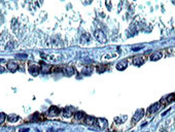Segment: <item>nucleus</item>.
Wrapping results in <instances>:
<instances>
[{
    "instance_id": "1",
    "label": "nucleus",
    "mask_w": 175,
    "mask_h": 132,
    "mask_svg": "<svg viewBox=\"0 0 175 132\" xmlns=\"http://www.w3.org/2000/svg\"><path fill=\"white\" fill-rule=\"evenodd\" d=\"M29 72L33 76H36L39 73V66L37 64H34V63H31V64L29 63Z\"/></svg>"
},
{
    "instance_id": "2",
    "label": "nucleus",
    "mask_w": 175,
    "mask_h": 132,
    "mask_svg": "<svg viewBox=\"0 0 175 132\" xmlns=\"http://www.w3.org/2000/svg\"><path fill=\"white\" fill-rule=\"evenodd\" d=\"M60 113H61V110H60L59 107H57V106H51L50 110H49V113H48V116H49L50 118L57 117Z\"/></svg>"
},
{
    "instance_id": "3",
    "label": "nucleus",
    "mask_w": 175,
    "mask_h": 132,
    "mask_svg": "<svg viewBox=\"0 0 175 132\" xmlns=\"http://www.w3.org/2000/svg\"><path fill=\"white\" fill-rule=\"evenodd\" d=\"M133 64L136 65V66H140L142 65L143 63L145 62V57L144 56H136V57H133Z\"/></svg>"
},
{
    "instance_id": "4",
    "label": "nucleus",
    "mask_w": 175,
    "mask_h": 132,
    "mask_svg": "<svg viewBox=\"0 0 175 132\" xmlns=\"http://www.w3.org/2000/svg\"><path fill=\"white\" fill-rule=\"evenodd\" d=\"M143 114H144V110H139V111H137V112L135 113V114H134L133 119H132V124L138 122L139 120L143 117Z\"/></svg>"
},
{
    "instance_id": "5",
    "label": "nucleus",
    "mask_w": 175,
    "mask_h": 132,
    "mask_svg": "<svg viewBox=\"0 0 175 132\" xmlns=\"http://www.w3.org/2000/svg\"><path fill=\"white\" fill-rule=\"evenodd\" d=\"M6 67H7V69H8L9 71H11V72H16V71L18 70V68H19L18 64H17L16 62H14V61H9V62L7 63Z\"/></svg>"
},
{
    "instance_id": "6",
    "label": "nucleus",
    "mask_w": 175,
    "mask_h": 132,
    "mask_svg": "<svg viewBox=\"0 0 175 132\" xmlns=\"http://www.w3.org/2000/svg\"><path fill=\"white\" fill-rule=\"evenodd\" d=\"M95 37H96L97 40L100 41V42H105V40H106V39H105V36H104V33L100 30L95 32Z\"/></svg>"
},
{
    "instance_id": "7",
    "label": "nucleus",
    "mask_w": 175,
    "mask_h": 132,
    "mask_svg": "<svg viewBox=\"0 0 175 132\" xmlns=\"http://www.w3.org/2000/svg\"><path fill=\"white\" fill-rule=\"evenodd\" d=\"M52 66L51 65H48V64H45V63H41V66H40V70H41V72L43 74H46V73H49L52 71Z\"/></svg>"
},
{
    "instance_id": "8",
    "label": "nucleus",
    "mask_w": 175,
    "mask_h": 132,
    "mask_svg": "<svg viewBox=\"0 0 175 132\" xmlns=\"http://www.w3.org/2000/svg\"><path fill=\"white\" fill-rule=\"evenodd\" d=\"M96 118H94V117H91V116H86L85 117V123L87 124V125H95L96 124Z\"/></svg>"
},
{
    "instance_id": "9",
    "label": "nucleus",
    "mask_w": 175,
    "mask_h": 132,
    "mask_svg": "<svg viewBox=\"0 0 175 132\" xmlns=\"http://www.w3.org/2000/svg\"><path fill=\"white\" fill-rule=\"evenodd\" d=\"M62 113H63V116L65 118H70L73 114V110L71 107H66V108H64V110L62 111Z\"/></svg>"
},
{
    "instance_id": "10",
    "label": "nucleus",
    "mask_w": 175,
    "mask_h": 132,
    "mask_svg": "<svg viewBox=\"0 0 175 132\" xmlns=\"http://www.w3.org/2000/svg\"><path fill=\"white\" fill-rule=\"evenodd\" d=\"M63 71L65 72V74H67V75H73L75 70H74V68L72 66H66L65 68H63ZM62 71V72H63Z\"/></svg>"
},
{
    "instance_id": "11",
    "label": "nucleus",
    "mask_w": 175,
    "mask_h": 132,
    "mask_svg": "<svg viewBox=\"0 0 175 132\" xmlns=\"http://www.w3.org/2000/svg\"><path fill=\"white\" fill-rule=\"evenodd\" d=\"M160 106H161V103L160 102H157V103H155V104H153L150 107H149V110H148V113H156L158 110L160 108Z\"/></svg>"
},
{
    "instance_id": "12",
    "label": "nucleus",
    "mask_w": 175,
    "mask_h": 132,
    "mask_svg": "<svg viewBox=\"0 0 175 132\" xmlns=\"http://www.w3.org/2000/svg\"><path fill=\"white\" fill-rule=\"evenodd\" d=\"M160 58H162V53H161V52H155V53L150 56V60H153V61L159 60Z\"/></svg>"
},
{
    "instance_id": "13",
    "label": "nucleus",
    "mask_w": 175,
    "mask_h": 132,
    "mask_svg": "<svg viewBox=\"0 0 175 132\" xmlns=\"http://www.w3.org/2000/svg\"><path fill=\"white\" fill-rule=\"evenodd\" d=\"M128 65V62L127 61H122L120 63H118V65H116V68H118L119 70H124L125 68L127 67Z\"/></svg>"
},
{
    "instance_id": "14",
    "label": "nucleus",
    "mask_w": 175,
    "mask_h": 132,
    "mask_svg": "<svg viewBox=\"0 0 175 132\" xmlns=\"http://www.w3.org/2000/svg\"><path fill=\"white\" fill-rule=\"evenodd\" d=\"M85 117L86 116H85V113L83 112H77V113H74V119L77 120V121H78V120H79V121H81V120H83Z\"/></svg>"
},
{
    "instance_id": "15",
    "label": "nucleus",
    "mask_w": 175,
    "mask_h": 132,
    "mask_svg": "<svg viewBox=\"0 0 175 132\" xmlns=\"http://www.w3.org/2000/svg\"><path fill=\"white\" fill-rule=\"evenodd\" d=\"M7 120H8V122H10V123L17 122L18 120H19V117H18L17 114H9V116H7Z\"/></svg>"
},
{
    "instance_id": "16",
    "label": "nucleus",
    "mask_w": 175,
    "mask_h": 132,
    "mask_svg": "<svg viewBox=\"0 0 175 132\" xmlns=\"http://www.w3.org/2000/svg\"><path fill=\"white\" fill-rule=\"evenodd\" d=\"M5 118H6V114L3 113H0V124H3L5 121Z\"/></svg>"
},
{
    "instance_id": "17",
    "label": "nucleus",
    "mask_w": 175,
    "mask_h": 132,
    "mask_svg": "<svg viewBox=\"0 0 175 132\" xmlns=\"http://www.w3.org/2000/svg\"><path fill=\"white\" fill-rule=\"evenodd\" d=\"M16 57H17L18 59H26V58H27L28 56H27L26 54H18V55H17Z\"/></svg>"
},
{
    "instance_id": "18",
    "label": "nucleus",
    "mask_w": 175,
    "mask_h": 132,
    "mask_svg": "<svg viewBox=\"0 0 175 132\" xmlns=\"http://www.w3.org/2000/svg\"><path fill=\"white\" fill-rule=\"evenodd\" d=\"M174 97H175V95H174V94H171L170 96H168V97H167V101H168V102L173 101V100H174Z\"/></svg>"
},
{
    "instance_id": "19",
    "label": "nucleus",
    "mask_w": 175,
    "mask_h": 132,
    "mask_svg": "<svg viewBox=\"0 0 175 132\" xmlns=\"http://www.w3.org/2000/svg\"><path fill=\"white\" fill-rule=\"evenodd\" d=\"M29 131V128H23L20 130V132H28Z\"/></svg>"
},
{
    "instance_id": "20",
    "label": "nucleus",
    "mask_w": 175,
    "mask_h": 132,
    "mask_svg": "<svg viewBox=\"0 0 175 132\" xmlns=\"http://www.w3.org/2000/svg\"><path fill=\"white\" fill-rule=\"evenodd\" d=\"M141 48H142V47H137V48L135 47V48H133L132 50H133V51H135V52H136V51H139V50H140V49H141Z\"/></svg>"
},
{
    "instance_id": "21",
    "label": "nucleus",
    "mask_w": 175,
    "mask_h": 132,
    "mask_svg": "<svg viewBox=\"0 0 175 132\" xmlns=\"http://www.w3.org/2000/svg\"><path fill=\"white\" fill-rule=\"evenodd\" d=\"M0 62H4V60H2V59H0Z\"/></svg>"
}]
</instances>
